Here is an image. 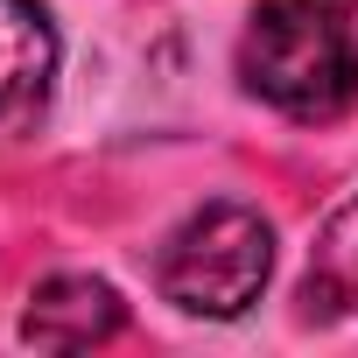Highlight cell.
Segmentation results:
<instances>
[{
  "label": "cell",
  "instance_id": "1",
  "mask_svg": "<svg viewBox=\"0 0 358 358\" xmlns=\"http://www.w3.org/2000/svg\"><path fill=\"white\" fill-rule=\"evenodd\" d=\"M239 78L281 120H344L358 106V0H260L239 36Z\"/></svg>",
  "mask_w": 358,
  "mask_h": 358
},
{
  "label": "cell",
  "instance_id": "2",
  "mask_svg": "<svg viewBox=\"0 0 358 358\" xmlns=\"http://www.w3.org/2000/svg\"><path fill=\"white\" fill-rule=\"evenodd\" d=\"M274 274V225L253 204H204L169 232L162 260H155V288L162 302H176L183 316H246L260 302Z\"/></svg>",
  "mask_w": 358,
  "mask_h": 358
},
{
  "label": "cell",
  "instance_id": "3",
  "mask_svg": "<svg viewBox=\"0 0 358 358\" xmlns=\"http://www.w3.org/2000/svg\"><path fill=\"white\" fill-rule=\"evenodd\" d=\"M120 323H127V302L99 274H50L22 309V337L43 351H92V344L120 337Z\"/></svg>",
  "mask_w": 358,
  "mask_h": 358
},
{
  "label": "cell",
  "instance_id": "4",
  "mask_svg": "<svg viewBox=\"0 0 358 358\" xmlns=\"http://www.w3.org/2000/svg\"><path fill=\"white\" fill-rule=\"evenodd\" d=\"M57 78V22L43 0H0V127L43 106Z\"/></svg>",
  "mask_w": 358,
  "mask_h": 358
},
{
  "label": "cell",
  "instance_id": "5",
  "mask_svg": "<svg viewBox=\"0 0 358 358\" xmlns=\"http://www.w3.org/2000/svg\"><path fill=\"white\" fill-rule=\"evenodd\" d=\"M309 302L358 316V197L337 204L330 225L316 232V253H309Z\"/></svg>",
  "mask_w": 358,
  "mask_h": 358
}]
</instances>
